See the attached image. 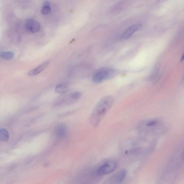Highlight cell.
<instances>
[{"label":"cell","mask_w":184,"mask_h":184,"mask_svg":"<svg viewBox=\"0 0 184 184\" xmlns=\"http://www.w3.org/2000/svg\"><path fill=\"white\" fill-rule=\"evenodd\" d=\"M113 97L104 96L96 104L91 115L90 122L93 127H97L113 105Z\"/></svg>","instance_id":"obj_1"},{"label":"cell","mask_w":184,"mask_h":184,"mask_svg":"<svg viewBox=\"0 0 184 184\" xmlns=\"http://www.w3.org/2000/svg\"><path fill=\"white\" fill-rule=\"evenodd\" d=\"M119 71L113 68L105 67L97 69L93 74L92 80L96 83H100L112 78L118 74Z\"/></svg>","instance_id":"obj_2"},{"label":"cell","mask_w":184,"mask_h":184,"mask_svg":"<svg viewBox=\"0 0 184 184\" xmlns=\"http://www.w3.org/2000/svg\"><path fill=\"white\" fill-rule=\"evenodd\" d=\"M118 166V164L113 161L106 162L101 165L97 170L96 174L99 176L109 174L113 172Z\"/></svg>","instance_id":"obj_3"},{"label":"cell","mask_w":184,"mask_h":184,"mask_svg":"<svg viewBox=\"0 0 184 184\" xmlns=\"http://www.w3.org/2000/svg\"><path fill=\"white\" fill-rule=\"evenodd\" d=\"M142 27L140 24H136L131 26L121 35L118 38L119 39L124 40L130 38L134 33L141 29Z\"/></svg>","instance_id":"obj_4"},{"label":"cell","mask_w":184,"mask_h":184,"mask_svg":"<svg viewBox=\"0 0 184 184\" xmlns=\"http://www.w3.org/2000/svg\"><path fill=\"white\" fill-rule=\"evenodd\" d=\"M25 27L27 31L31 33H35L40 30V25L34 19L28 18L26 21Z\"/></svg>","instance_id":"obj_5"},{"label":"cell","mask_w":184,"mask_h":184,"mask_svg":"<svg viewBox=\"0 0 184 184\" xmlns=\"http://www.w3.org/2000/svg\"><path fill=\"white\" fill-rule=\"evenodd\" d=\"M127 171L122 169L119 171L115 174L112 179L114 183H121L125 180L127 176Z\"/></svg>","instance_id":"obj_6"},{"label":"cell","mask_w":184,"mask_h":184,"mask_svg":"<svg viewBox=\"0 0 184 184\" xmlns=\"http://www.w3.org/2000/svg\"><path fill=\"white\" fill-rule=\"evenodd\" d=\"M49 61L44 62V63L40 65L30 71L28 73V75L30 76H32L39 74L47 67V66L49 65Z\"/></svg>","instance_id":"obj_7"},{"label":"cell","mask_w":184,"mask_h":184,"mask_svg":"<svg viewBox=\"0 0 184 184\" xmlns=\"http://www.w3.org/2000/svg\"><path fill=\"white\" fill-rule=\"evenodd\" d=\"M67 133V127L64 125H58L56 129V135L59 138L64 137L66 136Z\"/></svg>","instance_id":"obj_8"},{"label":"cell","mask_w":184,"mask_h":184,"mask_svg":"<svg viewBox=\"0 0 184 184\" xmlns=\"http://www.w3.org/2000/svg\"><path fill=\"white\" fill-rule=\"evenodd\" d=\"M68 84L67 83H63L57 86L55 88V91L58 94H64L68 92Z\"/></svg>","instance_id":"obj_9"},{"label":"cell","mask_w":184,"mask_h":184,"mask_svg":"<svg viewBox=\"0 0 184 184\" xmlns=\"http://www.w3.org/2000/svg\"><path fill=\"white\" fill-rule=\"evenodd\" d=\"M10 134L4 128L0 130V139L1 141L6 142L9 139Z\"/></svg>","instance_id":"obj_10"},{"label":"cell","mask_w":184,"mask_h":184,"mask_svg":"<svg viewBox=\"0 0 184 184\" xmlns=\"http://www.w3.org/2000/svg\"><path fill=\"white\" fill-rule=\"evenodd\" d=\"M50 3L48 1H46L43 3L42 9V13L43 14L47 15L48 14L51 12V8Z\"/></svg>","instance_id":"obj_11"},{"label":"cell","mask_w":184,"mask_h":184,"mask_svg":"<svg viewBox=\"0 0 184 184\" xmlns=\"http://www.w3.org/2000/svg\"><path fill=\"white\" fill-rule=\"evenodd\" d=\"M1 57L6 60L12 59L14 57V54L11 51L3 52L1 53Z\"/></svg>","instance_id":"obj_12"},{"label":"cell","mask_w":184,"mask_h":184,"mask_svg":"<svg viewBox=\"0 0 184 184\" xmlns=\"http://www.w3.org/2000/svg\"><path fill=\"white\" fill-rule=\"evenodd\" d=\"M81 96V94L79 92H76L71 94L69 96V99L71 101H75L79 99Z\"/></svg>","instance_id":"obj_13"},{"label":"cell","mask_w":184,"mask_h":184,"mask_svg":"<svg viewBox=\"0 0 184 184\" xmlns=\"http://www.w3.org/2000/svg\"><path fill=\"white\" fill-rule=\"evenodd\" d=\"M125 3V2H123V1L119 2L118 3L116 4L115 5L112 6V11L121 9V8H123V6H124Z\"/></svg>","instance_id":"obj_14"},{"label":"cell","mask_w":184,"mask_h":184,"mask_svg":"<svg viewBox=\"0 0 184 184\" xmlns=\"http://www.w3.org/2000/svg\"><path fill=\"white\" fill-rule=\"evenodd\" d=\"M183 60H184V53L182 56V57L181 58V60H182V61Z\"/></svg>","instance_id":"obj_15"}]
</instances>
